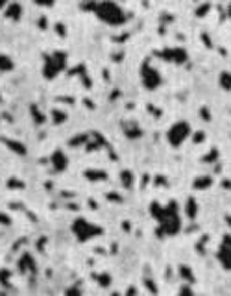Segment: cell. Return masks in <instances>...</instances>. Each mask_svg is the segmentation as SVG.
<instances>
[{
    "label": "cell",
    "mask_w": 231,
    "mask_h": 296,
    "mask_svg": "<svg viewBox=\"0 0 231 296\" xmlns=\"http://www.w3.org/2000/svg\"><path fill=\"white\" fill-rule=\"evenodd\" d=\"M150 211H152V217L157 222V233L159 235L172 237L181 230V217L176 200H169L164 205L159 204V202H154Z\"/></svg>",
    "instance_id": "obj_1"
},
{
    "label": "cell",
    "mask_w": 231,
    "mask_h": 296,
    "mask_svg": "<svg viewBox=\"0 0 231 296\" xmlns=\"http://www.w3.org/2000/svg\"><path fill=\"white\" fill-rule=\"evenodd\" d=\"M96 17L100 21L108 22V24H113V26H118V24H124L126 22V13L120 10V6L111 2V0H104L100 4L96 6V10H94Z\"/></svg>",
    "instance_id": "obj_2"
},
{
    "label": "cell",
    "mask_w": 231,
    "mask_h": 296,
    "mask_svg": "<svg viewBox=\"0 0 231 296\" xmlns=\"http://www.w3.org/2000/svg\"><path fill=\"white\" fill-rule=\"evenodd\" d=\"M71 230H72V233L78 237V241H89V239H92V237H96V235L102 233V228H100V226L92 224L91 220L82 219V217L74 220V224H72Z\"/></svg>",
    "instance_id": "obj_3"
},
{
    "label": "cell",
    "mask_w": 231,
    "mask_h": 296,
    "mask_svg": "<svg viewBox=\"0 0 231 296\" xmlns=\"http://www.w3.org/2000/svg\"><path fill=\"white\" fill-rule=\"evenodd\" d=\"M63 67H65V54H61V52H54V54H52V56L45 62V69H43L45 78L46 80L56 78L57 72L63 71Z\"/></svg>",
    "instance_id": "obj_4"
},
{
    "label": "cell",
    "mask_w": 231,
    "mask_h": 296,
    "mask_svg": "<svg viewBox=\"0 0 231 296\" xmlns=\"http://www.w3.org/2000/svg\"><path fill=\"white\" fill-rule=\"evenodd\" d=\"M189 132H190L189 124L176 123L174 126L169 130V133H167V139H169V143L172 144V146H180L185 139L189 137Z\"/></svg>",
    "instance_id": "obj_5"
},
{
    "label": "cell",
    "mask_w": 231,
    "mask_h": 296,
    "mask_svg": "<svg viewBox=\"0 0 231 296\" xmlns=\"http://www.w3.org/2000/svg\"><path fill=\"white\" fill-rule=\"evenodd\" d=\"M216 259L220 261L222 269L226 271H231V237L226 235L222 239L220 246H218V252H216Z\"/></svg>",
    "instance_id": "obj_6"
},
{
    "label": "cell",
    "mask_w": 231,
    "mask_h": 296,
    "mask_svg": "<svg viewBox=\"0 0 231 296\" xmlns=\"http://www.w3.org/2000/svg\"><path fill=\"white\" fill-rule=\"evenodd\" d=\"M52 165H54V169L57 172H61V170L67 169V158H65V154L61 150H57V152L52 154Z\"/></svg>",
    "instance_id": "obj_7"
},
{
    "label": "cell",
    "mask_w": 231,
    "mask_h": 296,
    "mask_svg": "<svg viewBox=\"0 0 231 296\" xmlns=\"http://www.w3.org/2000/svg\"><path fill=\"white\" fill-rule=\"evenodd\" d=\"M19 13H21V6L15 4V2H10L6 8V17L8 19H19Z\"/></svg>",
    "instance_id": "obj_8"
},
{
    "label": "cell",
    "mask_w": 231,
    "mask_h": 296,
    "mask_svg": "<svg viewBox=\"0 0 231 296\" xmlns=\"http://www.w3.org/2000/svg\"><path fill=\"white\" fill-rule=\"evenodd\" d=\"M13 69V62L8 56H0V71H11Z\"/></svg>",
    "instance_id": "obj_9"
},
{
    "label": "cell",
    "mask_w": 231,
    "mask_h": 296,
    "mask_svg": "<svg viewBox=\"0 0 231 296\" xmlns=\"http://www.w3.org/2000/svg\"><path fill=\"white\" fill-rule=\"evenodd\" d=\"M6 143H8V146H11V150H15L17 154H24L26 152V148L22 146V144L15 143V141H6Z\"/></svg>",
    "instance_id": "obj_10"
},
{
    "label": "cell",
    "mask_w": 231,
    "mask_h": 296,
    "mask_svg": "<svg viewBox=\"0 0 231 296\" xmlns=\"http://www.w3.org/2000/svg\"><path fill=\"white\" fill-rule=\"evenodd\" d=\"M0 224H4V226L11 224V219H10V217H8V215L0 213Z\"/></svg>",
    "instance_id": "obj_11"
},
{
    "label": "cell",
    "mask_w": 231,
    "mask_h": 296,
    "mask_svg": "<svg viewBox=\"0 0 231 296\" xmlns=\"http://www.w3.org/2000/svg\"><path fill=\"white\" fill-rule=\"evenodd\" d=\"M37 4H41V6H52L54 4V0H36Z\"/></svg>",
    "instance_id": "obj_12"
},
{
    "label": "cell",
    "mask_w": 231,
    "mask_h": 296,
    "mask_svg": "<svg viewBox=\"0 0 231 296\" xmlns=\"http://www.w3.org/2000/svg\"><path fill=\"white\" fill-rule=\"evenodd\" d=\"M8 4H10V0H0V10H2V8H8Z\"/></svg>",
    "instance_id": "obj_13"
}]
</instances>
